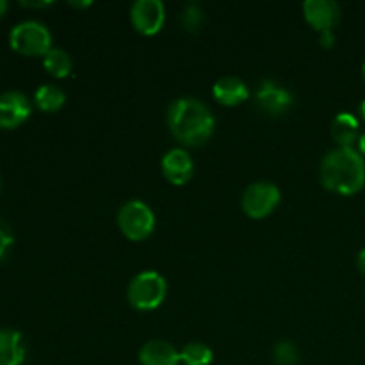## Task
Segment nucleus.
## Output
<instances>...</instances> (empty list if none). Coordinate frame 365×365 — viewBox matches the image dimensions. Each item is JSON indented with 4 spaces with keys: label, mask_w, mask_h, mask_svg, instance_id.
<instances>
[{
    "label": "nucleus",
    "mask_w": 365,
    "mask_h": 365,
    "mask_svg": "<svg viewBox=\"0 0 365 365\" xmlns=\"http://www.w3.org/2000/svg\"><path fill=\"white\" fill-rule=\"evenodd\" d=\"M192 171H195V164H192L191 155L185 150H170L163 157V173L166 180L173 185L187 184L192 177Z\"/></svg>",
    "instance_id": "obj_11"
},
{
    "label": "nucleus",
    "mask_w": 365,
    "mask_h": 365,
    "mask_svg": "<svg viewBox=\"0 0 365 365\" xmlns=\"http://www.w3.org/2000/svg\"><path fill=\"white\" fill-rule=\"evenodd\" d=\"M359 110H360V116H362V120L365 121V100H364V102H362V103H360Z\"/></svg>",
    "instance_id": "obj_28"
},
{
    "label": "nucleus",
    "mask_w": 365,
    "mask_h": 365,
    "mask_svg": "<svg viewBox=\"0 0 365 365\" xmlns=\"http://www.w3.org/2000/svg\"><path fill=\"white\" fill-rule=\"evenodd\" d=\"M31 102L20 91H6L0 95V128L20 127L31 116Z\"/></svg>",
    "instance_id": "obj_8"
},
{
    "label": "nucleus",
    "mask_w": 365,
    "mask_h": 365,
    "mask_svg": "<svg viewBox=\"0 0 365 365\" xmlns=\"http://www.w3.org/2000/svg\"><path fill=\"white\" fill-rule=\"evenodd\" d=\"M21 6L25 7H46V6H52V2H20Z\"/></svg>",
    "instance_id": "obj_24"
},
{
    "label": "nucleus",
    "mask_w": 365,
    "mask_h": 365,
    "mask_svg": "<svg viewBox=\"0 0 365 365\" xmlns=\"http://www.w3.org/2000/svg\"><path fill=\"white\" fill-rule=\"evenodd\" d=\"M214 98L227 107H235L250 98L248 86L237 77H223L214 84Z\"/></svg>",
    "instance_id": "obj_13"
},
{
    "label": "nucleus",
    "mask_w": 365,
    "mask_h": 365,
    "mask_svg": "<svg viewBox=\"0 0 365 365\" xmlns=\"http://www.w3.org/2000/svg\"><path fill=\"white\" fill-rule=\"evenodd\" d=\"M43 66H45V70L48 71L52 77L66 78L68 75L71 73L73 63H71V57L68 56L64 50L52 48L45 57H43Z\"/></svg>",
    "instance_id": "obj_17"
},
{
    "label": "nucleus",
    "mask_w": 365,
    "mask_h": 365,
    "mask_svg": "<svg viewBox=\"0 0 365 365\" xmlns=\"http://www.w3.org/2000/svg\"><path fill=\"white\" fill-rule=\"evenodd\" d=\"M25 342L14 330H0V365H24Z\"/></svg>",
    "instance_id": "obj_15"
},
{
    "label": "nucleus",
    "mask_w": 365,
    "mask_h": 365,
    "mask_svg": "<svg viewBox=\"0 0 365 365\" xmlns=\"http://www.w3.org/2000/svg\"><path fill=\"white\" fill-rule=\"evenodd\" d=\"M212 360V349L202 342H189L180 351V362L184 365H210Z\"/></svg>",
    "instance_id": "obj_18"
},
{
    "label": "nucleus",
    "mask_w": 365,
    "mask_h": 365,
    "mask_svg": "<svg viewBox=\"0 0 365 365\" xmlns=\"http://www.w3.org/2000/svg\"><path fill=\"white\" fill-rule=\"evenodd\" d=\"M303 14L310 27L319 31L321 34V32L334 31L341 20V7L334 0H307L303 4Z\"/></svg>",
    "instance_id": "obj_9"
},
{
    "label": "nucleus",
    "mask_w": 365,
    "mask_h": 365,
    "mask_svg": "<svg viewBox=\"0 0 365 365\" xmlns=\"http://www.w3.org/2000/svg\"><path fill=\"white\" fill-rule=\"evenodd\" d=\"M66 102V95L63 89H59L53 84H43L36 89L34 93V103L39 110L43 113H56Z\"/></svg>",
    "instance_id": "obj_16"
},
{
    "label": "nucleus",
    "mask_w": 365,
    "mask_h": 365,
    "mask_svg": "<svg viewBox=\"0 0 365 365\" xmlns=\"http://www.w3.org/2000/svg\"><path fill=\"white\" fill-rule=\"evenodd\" d=\"M356 266L362 271V274H365V250H362V252L359 253V257H356Z\"/></svg>",
    "instance_id": "obj_23"
},
{
    "label": "nucleus",
    "mask_w": 365,
    "mask_h": 365,
    "mask_svg": "<svg viewBox=\"0 0 365 365\" xmlns=\"http://www.w3.org/2000/svg\"><path fill=\"white\" fill-rule=\"evenodd\" d=\"M168 125L175 138L185 146H202L214 132V116L205 103L196 98H178L168 109Z\"/></svg>",
    "instance_id": "obj_1"
},
{
    "label": "nucleus",
    "mask_w": 365,
    "mask_h": 365,
    "mask_svg": "<svg viewBox=\"0 0 365 365\" xmlns=\"http://www.w3.org/2000/svg\"><path fill=\"white\" fill-rule=\"evenodd\" d=\"M71 7H88L91 6V2H70Z\"/></svg>",
    "instance_id": "obj_27"
},
{
    "label": "nucleus",
    "mask_w": 365,
    "mask_h": 365,
    "mask_svg": "<svg viewBox=\"0 0 365 365\" xmlns=\"http://www.w3.org/2000/svg\"><path fill=\"white\" fill-rule=\"evenodd\" d=\"M13 241L14 237L9 225H7L4 220H0V260L7 255V252H9L11 246H13Z\"/></svg>",
    "instance_id": "obj_21"
},
{
    "label": "nucleus",
    "mask_w": 365,
    "mask_h": 365,
    "mask_svg": "<svg viewBox=\"0 0 365 365\" xmlns=\"http://www.w3.org/2000/svg\"><path fill=\"white\" fill-rule=\"evenodd\" d=\"M360 135V123L355 114L339 113L331 121V138L339 148H353V145L359 143Z\"/></svg>",
    "instance_id": "obj_14"
},
{
    "label": "nucleus",
    "mask_w": 365,
    "mask_h": 365,
    "mask_svg": "<svg viewBox=\"0 0 365 365\" xmlns=\"http://www.w3.org/2000/svg\"><path fill=\"white\" fill-rule=\"evenodd\" d=\"M7 11V2L6 0H0V18L4 16V13Z\"/></svg>",
    "instance_id": "obj_26"
},
{
    "label": "nucleus",
    "mask_w": 365,
    "mask_h": 365,
    "mask_svg": "<svg viewBox=\"0 0 365 365\" xmlns=\"http://www.w3.org/2000/svg\"><path fill=\"white\" fill-rule=\"evenodd\" d=\"M141 365H180V351L166 341H150L139 351Z\"/></svg>",
    "instance_id": "obj_12"
},
{
    "label": "nucleus",
    "mask_w": 365,
    "mask_h": 365,
    "mask_svg": "<svg viewBox=\"0 0 365 365\" xmlns=\"http://www.w3.org/2000/svg\"><path fill=\"white\" fill-rule=\"evenodd\" d=\"M9 45L21 56L45 57L52 50V34L39 21L25 20L13 27L9 34Z\"/></svg>",
    "instance_id": "obj_4"
},
{
    "label": "nucleus",
    "mask_w": 365,
    "mask_h": 365,
    "mask_svg": "<svg viewBox=\"0 0 365 365\" xmlns=\"http://www.w3.org/2000/svg\"><path fill=\"white\" fill-rule=\"evenodd\" d=\"M203 18H205V14H203V9L198 6V4L195 2L185 4L184 11H182V25H184L185 31L189 32L200 31L203 25Z\"/></svg>",
    "instance_id": "obj_19"
},
{
    "label": "nucleus",
    "mask_w": 365,
    "mask_h": 365,
    "mask_svg": "<svg viewBox=\"0 0 365 365\" xmlns=\"http://www.w3.org/2000/svg\"><path fill=\"white\" fill-rule=\"evenodd\" d=\"M166 294L168 284L157 271H145V273H139L138 277L132 278L127 291L128 303H130L135 310H141V312L155 310L157 307L163 305Z\"/></svg>",
    "instance_id": "obj_3"
},
{
    "label": "nucleus",
    "mask_w": 365,
    "mask_h": 365,
    "mask_svg": "<svg viewBox=\"0 0 365 365\" xmlns=\"http://www.w3.org/2000/svg\"><path fill=\"white\" fill-rule=\"evenodd\" d=\"M362 77H364V81H365V63H364V68H362Z\"/></svg>",
    "instance_id": "obj_29"
},
{
    "label": "nucleus",
    "mask_w": 365,
    "mask_h": 365,
    "mask_svg": "<svg viewBox=\"0 0 365 365\" xmlns=\"http://www.w3.org/2000/svg\"><path fill=\"white\" fill-rule=\"evenodd\" d=\"M319 43H321V46H324V48H330V46H334V43H335L334 31L321 32V36H319Z\"/></svg>",
    "instance_id": "obj_22"
},
{
    "label": "nucleus",
    "mask_w": 365,
    "mask_h": 365,
    "mask_svg": "<svg viewBox=\"0 0 365 365\" xmlns=\"http://www.w3.org/2000/svg\"><path fill=\"white\" fill-rule=\"evenodd\" d=\"M321 182L337 195H355L365 185V159L355 148H337L321 163Z\"/></svg>",
    "instance_id": "obj_2"
},
{
    "label": "nucleus",
    "mask_w": 365,
    "mask_h": 365,
    "mask_svg": "<svg viewBox=\"0 0 365 365\" xmlns=\"http://www.w3.org/2000/svg\"><path fill=\"white\" fill-rule=\"evenodd\" d=\"M278 203H280V189L269 182H257V184L248 185L241 198L242 210L252 220L267 217L273 214Z\"/></svg>",
    "instance_id": "obj_6"
},
{
    "label": "nucleus",
    "mask_w": 365,
    "mask_h": 365,
    "mask_svg": "<svg viewBox=\"0 0 365 365\" xmlns=\"http://www.w3.org/2000/svg\"><path fill=\"white\" fill-rule=\"evenodd\" d=\"M273 359L277 365H296L298 364V348L292 342L282 341L274 346Z\"/></svg>",
    "instance_id": "obj_20"
},
{
    "label": "nucleus",
    "mask_w": 365,
    "mask_h": 365,
    "mask_svg": "<svg viewBox=\"0 0 365 365\" xmlns=\"http://www.w3.org/2000/svg\"><path fill=\"white\" fill-rule=\"evenodd\" d=\"M359 152L365 157V132L360 135V139H359Z\"/></svg>",
    "instance_id": "obj_25"
},
{
    "label": "nucleus",
    "mask_w": 365,
    "mask_h": 365,
    "mask_svg": "<svg viewBox=\"0 0 365 365\" xmlns=\"http://www.w3.org/2000/svg\"><path fill=\"white\" fill-rule=\"evenodd\" d=\"M257 102H259L260 109L269 116H282L291 109L292 96L285 88L267 81L260 84L259 91H257Z\"/></svg>",
    "instance_id": "obj_10"
},
{
    "label": "nucleus",
    "mask_w": 365,
    "mask_h": 365,
    "mask_svg": "<svg viewBox=\"0 0 365 365\" xmlns=\"http://www.w3.org/2000/svg\"><path fill=\"white\" fill-rule=\"evenodd\" d=\"M130 20L139 34H157L166 20L164 4L160 0H138L130 9Z\"/></svg>",
    "instance_id": "obj_7"
},
{
    "label": "nucleus",
    "mask_w": 365,
    "mask_h": 365,
    "mask_svg": "<svg viewBox=\"0 0 365 365\" xmlns=\"http://www.w3.org/2000/svg\"><path fill=\"white\" fill-rule=\"evenodd\" d=\"M118 227L130 241H145L155 228V216L146 203L132 200L118 212Z\"/></svg>",
    "instance_id": "obj_5"
}]
</instances>
